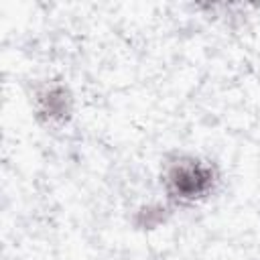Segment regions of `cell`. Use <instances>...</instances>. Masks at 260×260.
Returning <instances> with one entry per match:
<instances>
[{
  "mask_svg": "<svg viewBox=\"0 0 260 260\" xmlns=\"http://www.w3.org/2000/svg\"><path fill=\"white\" fill-rule=\"evenodd\" d=\"M217 183L215 167L199 156H179L165 169L162 185L169 199L177 203H197L211 195Z\"/></svg>",
  "mask_w": 260,
  "mask_h": 260,
  "instance_id": "6da1fadb",
  "label": "cell"
},
{
  "mask_svg": "<svg viewBox=\"0 0 260 260\" xmlns=\"http://www.w3.org/2000/svg\"><path fill=\"white\" fill-rule=\"evenodd\" d=\"M43 112L53 120V118H63L69 114V95H65L63 87H49L41 95Z\"/></svg>",
  "mask_w": 260,
  "mask_h": 260,
  "instance_id": "7a4b0ae2",
  "label": "cell"
}]
</instances>
